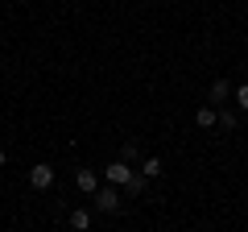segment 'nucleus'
<instances>
[{
    "label": "nucleus",
    "mask_w": 248,
    "mask_h": 232,
    "mask_svg": "<svg viewBox=\"0 0 248 232\" xmlns=\"http://www.w3.org/2000/svg\"><path fill=\"white\" fill-rule=\"evenodd\" d=\"M75 187H79L83 195H95L99 191V174L95 170H79V174H75Z\"/></svg>",
    "instance_id": "nucleus-4"
},
{
    "label": "nucleus",
    "mask_w": 248,
    "mask_h": 232,
    "mask_svg": "<svg viewBox=\"0 0 248 232\" xmlns=\"http://www.w3.org/2000/svg\"><path fill=\"white\" fill-rule=\"evenodd\" d=\"M195 120H199V129H215V125H219V112H215L211 104H203V108L195 112Z\"/></svg>",
    "instance_id": "nucleus-5"
},
{
    "label": "nucleus",
    "mask_w": 248,
    "mask_h": 232,
    "mask_svg": "<svg viewBox=\"0 0 248 232\" xmlns=\"http://www.w3.org/2000/svg\"><path fill=\"white\" fill-rule=\"evenodd\" d=\"M4 162H9V153H4V149H0V166H4Z\"/></svg>",
    "instance_id": "nucleus-12"
},
{
    "label": "nucleus",
    "mask_w": 248,
    "mask_h": 232,
    "mask_svg": "<svg viewBox=\"0 0 248 232\" xmlns=\"http://www.w3.org/2000/svg\"><path fill=\"white\" fill-rule=\"evenodd\" d=\"M133 174H137V170L128 166V162H112V166H108V182H112V187H128Z\"/></svg>",
    "instance_id": "nucleus-3"
},
{
    "label": "nucleus",
    "mask_w": 248,
    "mask_h": 232,
    "mask_svg": "<svg viewBox=\"0 0 248 232\" xmlns=\"http://www.w3.org/2000/svg\"><path fill=\"white\" fill-rule=\"evenodd\" d=\"M91 199H95V212L112 215L116 207H120V187H112V182H108V187H99V191H95V195H91Z\"/></svg>",
    "instance_id": "nucleus-1"
},
{
    "label": "nucleus",
    "mask_w": 248,
    "mask_h": 232,
    "mask_svg": "<svg viewBox=\"0 0 248 232\" xmlns=\"http://www.w3.org/2000/svg\"><path fill=\"white\" fill-rule=\"evenodd\" d=\"M219 129H236V112H219Z\"/></svg>",
    "instance_id": "nucleus-11"
},
{
    "label": "nucleus",
    "mask_w": 248,
    "mask_h": 232,
    "mask_svg": "<svg viewBox=\"0 0 248 232\" xmlns=\"http://www.w3.org/2000/svg\"><path fill=\"white\" fill-rule=\"evenodd\" d=\"M29 187L50 191L54 187V166H46V162H42V166H33V170H29Z\"/></svg>",
    "instance_id": "nucleus-2"
},
{
    "label": "nucleus",
    "mask_w": 248,
    "mask_h": 232,
    "mask_svg": "<svg viewBox=\"0 0 248 232\" xmlns=\"http://www.w3.org/2000/svg\"><path fill=\"white\" fill-rule=\"evenodd\" d=\"M71 228L75 232H87L91 228V212H87V207H75V212H71Z\"/></svg>",
    "instance_id": "nucleus-7"
},
{
    "label": "nucleus",
    "mask_w": 248,
    "mask_h": 232,
    "mask_svg": "<svg viewBox=\"0 0 248 232\" xmlns=\"http://www.w3.org/2000/svg\"><path fill=\"white\" fill-rule=\"evenodd\" d=\"M236 104L248 112V83H240V87H236Z\"/></svg>",
    "instance_id": "nucleus-10"
},
{
    "label": "nucleus",
    "mask_w": 248,
    "mask_h": 232,
    "mask_svg": "<svg viewBox=\"0 0 248 232\" xmlns=\"http://www.w3.org/2000/svg\"><path fill=\"white\" fill-rule=\"evenodd\" d=\"M228 96H232V83L228 79H215L211 83V108L215 104H228Z\"/></svg>",
    "instance_id": "nucleus-6"
},
{
    "label": "nucleus",
    "mask_w": 248,
    "mask_h": 232,
    "mask_svg": "<svg viewBox=\"0 0 248 232\" xmlns=\"http://www.w3.org/2000/svg\"><path fill=\"white\" fill-rule=\"evenodd\" d=\"M124 191H128V195H141V191H145V174H133V179H128V187H124Z\"/></svg>",
    "instance_id": "nucleus-9"
},
{
    "label": "nucleus",
    "mask_w": 248,
    "mask_h": 232,
    "mask_svg": "<svg viewBox=\"0 0 248 232\" xmlns=\"http://www.w3.org/2000/svg\"><path fill=\"white\" fill-rule=\"evenodd\" d=\"M161 170H166V162H161V158H145L141 162V174H145V179H157Z\"/></svg>",
    "instance_id": "nucleus-8"
}]
</instances>
